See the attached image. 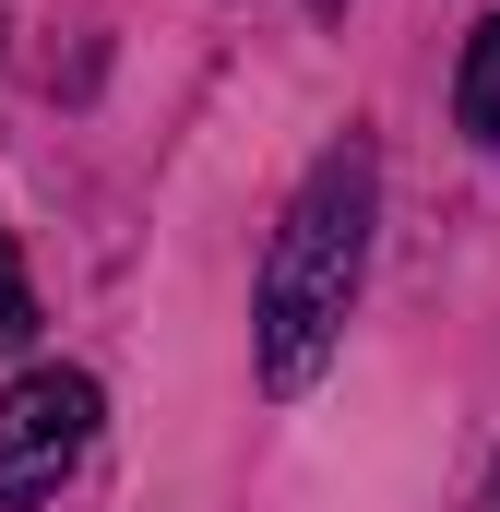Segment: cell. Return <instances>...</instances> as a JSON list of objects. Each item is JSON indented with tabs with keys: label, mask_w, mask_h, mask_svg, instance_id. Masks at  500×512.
<instances>
[{
	"label": "cell",
	"mask_w": 500,
	"mask_h": 512,
	"mask_svg": "<svg viewBox=\"0 0 500 512\" xmlns=\"http://www.w3.org/2000/svg\"><path fill=\"white\" fill-rule=\"evenodd\" d=\"M370 215H381V155L370 143H334L286 227H274V262H262V298H250V358H262V393H310L322 358L346 346V310L370 286Z\"/></svg>",
	"instance_id": "obj_1"
},
{
	"label": "cell",
	"mask_w": 500,
	"mask_h": 512,
	"mask_svg": "<svg viewBox=\"0 0 500 512\" xmlns=\"http://www.w3.org/2000/svg\"><path fill=\"white\" fill-rule=\"evenodd\" d=\"M96 417H108V393L84 382V370H24V382L0 393V501H48L84 465Z\"/></svg>",
	"instance_id": "obj_2"
},
{
	"label": "cell",
	"mask_w": 500,
	"mask_h": 512,
	"mask_svg": "<svg viewBox=\"0 0 500 512\" xmlns=\"http://www.w3.org/2000/svg\"><path fill=\"white\" fill-rule=\"evenodd\" d=\"M453 120L477 131V143H500V12L465 36V72H453Z\"/></svg>",
	"instance_id": "obj_3"
},
{
	"label": "cell",
	"mask_w": 500,
	"mask_h": 512,
	"mask_svg": "<svg viewBox=\"0 0 500 512\" xmlns=\"http://www.w3.org/2000/svg\"><path fill=\"white\" fill-rule=\"evenodd\" d=\"M36 334V286H24V251L0 239V346H24Z\"/></svg>",
	"instance_id": "obj_4"
}]
</instances>
